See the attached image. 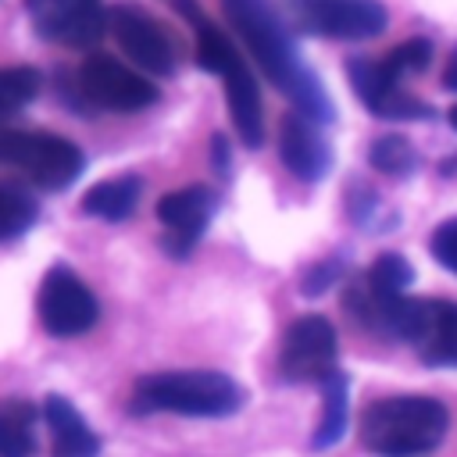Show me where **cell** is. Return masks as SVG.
Returning a JSON list of instances; mask_svg holds the SVG:
<instances>
[{"mask_svg":"<svg viewBox=\"0 0 457 457\" xmlns=\"http://www.w3.org/2000/svg\"><path fill=\"white\" fill-rule=\"evenodd\" d=\"M43 418L54 436V457H100V439L86 425V418L75 411V403L61 393H50L43 400Z\"/></svg>","mask_w":457,"mask_h":457,"instance_id":"9a60e30c","label":"cell"},{"mask_svg":"<svg viewBox=\"0 0 457 457\" xmlns=\"http://www.w3.org/2000/svg\"><path fill=\"white\" fill-rule=\"evenodd\" d=\"M107 29L114 32L118 46L146 71L154 75H171L175 71V46L168 39V32L161 29V21L136 7V4H114L107 11Z\"/></svg>","mask_w":457,"mask_h":457,"instance_id":"9c48e42d","label":"cell"},{"mask_svg":"<svg viewBox=\"0 0 457 457\" xmlns=\"http://www.w3.org/2000/svg\"><path fill=\"white\" fill-rule=\"evenodd\" d=\"M368 161L375 171H382L389 179H403L418 168V154L403 136H378L368 150Z\"/></svg>","mask_w":457,"mask_h":457,"instance_id":"7402d4cb","label":"cell"},{"mask_svg":"<svg viewBox=\"0 0 457 457\" xmlns=\"http://www.w3.org/2000/svg\"><path fill=\"white\" fill-rule=\"evenodd\" d=\"M32 407L11 400L0 411V457H32L36 439H32Z\"/></svg>","mask_w":457,"mask_h":457,"instance_id":"44dd1931","label":"cell"},{"mask_svg":"<svg viewBox=\"0 0 457 457\" xmlns=\"http://www.w3.org/2000/svg\"><path fill=\"white\" fill-rule=\"evenodd\" d=\"M432 54H436V50H432V43L418 36V39L400 43V46L386 57V64L403 79V75H418V71H425V68H428V61H432Z\"/></svg>","mask_w":457,"mask_h":457,"instance_id":"cb8c5ba5","label":"cell"},{"mask_svg":"<svg viewBox=\"0 0 457 457\" xmlns=\"http://www.w3.org/2000/svg\"><path fill=\"white\" fill-rule=\"evenodd\" d=\"M446 118H450V125L457 129V107H450V114H446Z\"/></svg>","mask_w":457,"mask_h":457,"instance_id":"f1b7e54d","label":"cell"},{"mask_svg":"<svg viewBox=\"0 0 457 457\" xmlns=\"http://www.w3.org/2000/svg\"><path fill=\"white\" fill-rule=\"evenodd\" d=\"M450 414L432 396H386L364 407L361 443L375 457H418L446 439Z\"/></svg>","mask_w":457,"mask_h":457,"instance_id":"7a4b0ae2","label":"cell"},{"mask_svg":"<svg viewBox=\"0 0 457 457\" xmlns=\"http://www.w3.org/2000/svg\"><path fill=\"white\" fill-rule=\"evenodd\" d=\"M321 393H325V411H321V421H318V428H314V436H311V446H314V450L336 446V443L343 439V432H346V411H350V403H346V393H350L346 375L336 368V371L321 382Z\"/></svg>","mask_w":457,"mask_h":457,"instance_id":"e0dca14e","label":"cell"},{"mask_svg":"<svg viewBox=\"0 0 457 457\" xmlns=\"http://www.w3.org/2000/svg\"><path fill=\"white\" fill-rule=\"evenodd\" d=\"M343 257H325V261H318V264H311L307 271H303V278H300V293L303 296H321L328 286H336L339 278H343Z\"/></svg>","mask_w":457,"mask_h":457,"instance_id":"d4e9b609","label":"cell"},{"mask_svg":"<svg viewBox=\"0 0 457 457\" xmlns=\"http://www.w3.org/2000/svg\"><path fill=\"white\" fill-rule=\"evenodd\" d=\"M75 89L89 107H104V111H139L157 100L154 82H146L139 71L125 68L107 54H93L82 61L75 75Z\"/></svg>","mask_w":457,"mask_h":457,"instance_id":"52a82bcc","label":"cell"},{"mask_svg":"<svg viewBox=\"0 0 457 457\" xmlns=\"http://www.w3.org/2000/svg\"><path fill=\"white\" fill-rule=\"evenodd\" d=\"M39 218V204L36 196L11 179H0V243L25 236Z\"/></svg>","mask_w":457,"mask_h":457,"instance_id":"d6986e66","label":"cell"},{"mask_svg":"<svg viewBox=\"0 0 457 457\" xmlns=\"http://www.w3.org/2000/svg\"><path fill=\"white\" fill-rule=\"evenodd\" d=\"M221 7L239 39L246 43V50L253 54V61L261 64V71L271 79V86L293 100L296 114L311 118L314 125H328L336 118V107L321 79L303 64L278 11L268 0H221Z\"/></svg>","mask_w":457,"mask_h":457,"instance_id":"6da1fadb","label":"cell"},{"mask_svg":"<svg viewBox=\"0 0 457 457\" xmlns=\"http://www.w3.org/2000/svg\"><path fill=\"white\" fill-rule=\"evenodd\" d=\"M221 82H225V100H228L239 139L246 146H261L264 143V107H261V89H257L253 71L246 68L243 57H232L228 68L221 71Z\"/></svg>","mask_w":457,"mask_h":457,"instance_id":"5bb4252c","label":"cell"},{"mask_svg":"<svg viewBox=\"0 0 457 457\" xmlns=\"http://www.w3.org/2000/svg\"><path fill=\"white\" fill-rule=\"evenodd\" d=\"M143 196V179L139 175H118V179H104L93 189H86L82 196V211L104 221H125Z\"/></svg>","mask_w":457,"mask_h":457,"instance_id":"2e32d148","label":"cell"},{"mask_svg":"<svg viewBox=\"0 0 457 457\" xmlns=\"http://www.w3.org/2000/svg\"><path fill=\"white\" fill-rule=\"evenodd\" d=\"M350 86L361 96V104L378 114V118H432V107L411 93H403L400 75L386 64V61H371V57H353L346 64Z\"/></svg>","mask_w":457,"mask_h":457,"instance_id":"7c38bea8","label":"cell"},{"mask_svg":"<svg viewBox=\"0 0 457 457\" xmlns=\"http://www.w3.org/2000/svg\"><path fill=\"white\" fill-rule=\"evenodd\" d=\"M364 282H368V289H371L378 300H400V296H407V286L414 282V268H411L407 257H400V253H382V257L368 268Z\"/></svg>","mask_w":457,"mask_h":457,"instance_id":"ffe728a7","label":"cell"},{"mask_svg":"<svg viewBox=\"0 0 457 457\" xmlns=\"http://www.w3.org/2000/svg\"><path fill=\"white\" fill-rule=\"evenodd\" d=\"M432 257L446 268V271H453L457 275V218H446V221H439L436 225V232H432Z\"/></svg>","mask_w":457,"mask_h":457,"instance_id":"484cf974","label":"cell"},{"mask_svg":"<svg viewBox=\"0 0 457 457\" xmlns=\"http://www.w3.org/2000/svg\"><path fill=\"white\" fill-rule=\"evenodd\" d=\"M39 93V71L29 64L0 68V118H11Z\"/></svg>","mask_w":457,"mask_h":457,"instance_id":"603a6c76","label":"cell"},{"mask_svg":"<svg viewBox=\"0 0 457 457\" xmlns=\"http://www.w3.org/2000/svg\"><path fill=\"white\" fill-rule=\"evenodd\" d=\"M214 207H218V200L207 186H186V189L164 193L157 200V221L164 225V239H161L164 253L175 261H186L189 250L207 232Z\"/></svg>","mask_w":457,"mask_h":457,"instance_id":"8fae6325","label":"cell"},{"mask_svg":"<svg viewBox=\"0 0 457 457\" xmlns=\"http://www.w3.org/2000/svg\"><path fill=\"white\" fill-rule=\"evenodd\" d=\"M443 86H446L450 93H457V46H453V54L446 57V68H443Z\"/></svg>","mask_w":457,"mask_h":457,"instance_id":"83f0119b","label":"cell"},{"mask_svg":"<svg viewBox=\"0 0 457 457\" xmlns=\"http://www.w3.org/2000/svg\"><path fill=\"white\" fill-rule=\"evenodd\" d=\"M336 353L339 339L332 321L321 314H303L282 336L278 371L286 382H325L336 371Z\"/></svg>","mask_w":457,"mask_h":457,"instance_id":"ba28073f","label":"cell"},{"mask_svg":"<svg viewBox=\"0 0 457 457\" xmlns=\"http://www.w3.org/2000/svg\"><path fill=\"white\" fill-rule=\"evenodd\" d=\"M36 32L61 46H89L107 32L104 0H25Z\"/></svg>","mask_w":457,"mask_h":457,"instance_id":"30bf717a","label":"cell"},{"mask_svg":"<svg viewBox=\"0 0 457 457\" xmlns=\"http://www.w3.org/2000/svg\"><path fill=\"white\" fill-rule=\"evenodd\" d=\"M0 164L21 168L39 189H68L86 161L82 150L64 136L0 125Z\"/></svg>","mask_w":457,"mask_h":457,"instance_id":"277c9868","label":"cell"},{"mask_svg":"<svg viewBox=\"0 0 457 457\" xmlns=\"http://www.w3.org/2000/svg\"><path fill=\"white\" fill-rule=\"evenodd\" d=\"M278 157L300 182H321L332 168V146L321 129L303 114H286L278 129Z\"/></svg>","mask_w":457,"mask_h":457,"instance_id":"4fadbf2b","label":"cell"},{"mask_svg":"<svg viewBox=\"0 0 457 457\" xmlns=\"http://www.w3.org/2000/svg\"><path fill=\"white\" fill-rule=\"evenodd\" d=\"M243 407V389L225 371H157L136 382V414H186L225 418Z\"/></svg>","mask_w":457,"mask_h":457,"instance_id":"3957f363","label":"cell"},{"mask_svg":"<svg viewBox=\"0 0 457 457\" xmlns=\"http://www.w3.org/2000/svg\"><path fill=\"white\" fill-rule=\"evenodd\" d=\"M296 29L328 39H375L386 29V7L378 0H286Z\"/></svg>","mask_w":457,"mask_h":457,"instance_id":"8992f818","label":"cell"},{"mask_svg":"<svg viewBox=\"0 0 457 457\" xmlns=\"http://www.w3.org/2000/svg\"><path fill=\"white\" fill-rule=\"evenodd\" d=\"M36 311H39L43 328L50 336H61V339H71V336L89 332L96 325V318H100L96 296L89 293V286L68 264H54L43 275Z\"/></svg>","mask_w":457,"mask_h":457,"instance_id":"5b68a950","label":"cell"},{"mask_svg":"<svg viewBox=\"0 0 457 457\" xmlns=\"http://www.w3.org/2000/svg\"><path fill=\"white\" fill-rule=\"evenodd\" d=\"M228 168H232V157H228V143L221 136H214V171L221 179H228Z\"/></svg>","mask_w":457,"mask_h":457,"instance_id":"4316f807","label":"cell"},{"mask_svg":"<svg viewBox=\"0 0 457 457\" xmlns=\"http://www.w3.org/2000/svg\"><path fill=\"white\" fill-rule=\"evenodd\" d=\"M418 350H421V361L432 368H457V303L436 300L432 328Z\"/></svg>","mask_w":457,"mask_h":457,"instance_id":"ac0fdd59","label":"cell"}]
</instances>
